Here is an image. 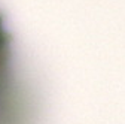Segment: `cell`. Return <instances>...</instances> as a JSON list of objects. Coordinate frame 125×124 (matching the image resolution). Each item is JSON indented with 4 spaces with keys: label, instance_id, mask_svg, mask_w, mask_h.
Returning <instances> with one entry per match:
<instances>
[{
    "label": "cell",
    "instance_id": "cell-1",
    "mask_svg": "<svg viewBox=\"0 0 125 124\" xmlns=\"http://www.w3.org/2000/svg\"><path fill=\"white\" fill-rule=\"evenodd\" d=\"M12 63V35L6 28L3 15L0 13V94L9 88Z\"/></svg>",
    "mask_w": 125,
    "mask_h": 124
}]
</instances>
